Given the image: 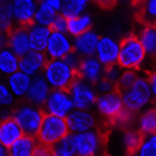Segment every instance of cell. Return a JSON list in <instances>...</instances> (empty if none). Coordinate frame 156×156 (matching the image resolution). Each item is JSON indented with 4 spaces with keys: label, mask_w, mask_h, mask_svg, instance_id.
I'll use <instances>...</instances> for the list:
<instances>
[{
    "label": "cell",
    "mask_w": 156,
    "mask_h": 156,
    "mask_svg": "<svg viewBox=\"0 0 156 156\" xmlns=\"http://www.w3.org/2000/svg\"><path fill=\"white\" fill-rule=\"evenodd\" d=\"M139 39H140L142 45H144L147 55H150L156 59V28L153 25L142 27V30L139 33Z\"/></svg>",
    "instance_id": "cell-28"
},
{
    "label": "cell",
    "mask_w": 156,
    "mask_h": 156,
    "mask_svg": "<svg viewBox=\"0 0 156 156\" xmlns=\"http://www.w3.org/2000/svg\"><path fill=\"white\" fill-rule=\"evenodd\" d=\"M50 61V58L47 56V53H44V51H28L25 56L20 58L19 61V70L27 73L28 76H33L39 72H44L47 62Z\"/></svg>",
    "instance_id": "cell-15"
},
{
    "label": "cell",
    "mask_w": 156,
    "mask_h": 156,
    "mask_svg": "<svg viewBox=\"0 0 156 156\" xmlns=\"http://www.w3.org/2000/svg\"><path fill=\"white\" fill-rule=\"evenodd\" d=\"M30 86H31L30 76L27 73L20 72V70L8 76V87L11 89V92L17 97H27Z\"/></svg>",
    "instance_id": "cell-22"
},
{
    "label": "cell",
    "mask_w": 156,
    "mask_h": 156,
    "mask_svg": "<svg viewBox=\"0 0 156 156\" xmlns=\"http://www.w3.org/2000/svg\"><path fill=\"white\" fill-rule=\"evenodd\" d=\"M134 156H136V154H134Z\"/></svg>",
    "instance_id": "cell-44"
},
{
    "label": "cell",
    "mask_w": 156,
    "mask_h": 156,
    "mask_svg": "<svg viewBox=\"0 0 156 156\" xmlns=\"http://www.w3.org/2000/svg\"><path fill=\"white\" fill-rule=\"evenodd\" d=\"M62 3L64 0H41L37 6L34 23L50 28V25L58 17V11H61Z\"/></svg>",
    "instance_id": "cell-16"
},
{
    "label": "cell",
    "mask_w": 156,
    "mask_h": 156,
    "mask_svg": "<svg viewBox=\"0 0 156 156\" xmlns=\"http://www.w3.org/2000/svg\"><path fill=\"white\" fill-rule=\"evenodd\" d=\"M78 72H80V78H83L87 83H94V84H97L105 76V67L98 61V58H94V56L83 58Z\"/></svg>",
    "instance_id": "cell-19"
},
{
    "label": "cell",
    "mask_w": 156,
    "mask_h": 156,
    "mask_svg": "<svg viewBox=\"0 0 156 156\" xmlns=\"http://www.w3.org/2000/svg\"><path fill=\"white\" fill-rule=\"evenodd\" d=\"M50 30L53 33H67L69 31V19H66L62 14H58V17L50 25Z\"/></svg>",
    "instance_id": "cell-35"
},
{
    "label": "cell",
    "mask_w": 156,
    "mask_h": 156,
    "mask_svg": "<svg viewBox=\"0 0 156 156\" xmlns=\"http://www.w3.org/2000/svg\"><path fill=\"white\" fill-rule=\"evenodd\" d=\"M154 109H156V103H154Z\"/></svg>",
    "instance_id": "cell-43"
},
{
    "label": "cell",
    "mask_w": 156,
    "mask_h": 156,
    "mask_svg": "<svg viewBox=\"0 0 156 156\" xmlns=\"http://www.w3.org/2000/svg\"><path fill=\"white\" fill-rule=\"evenodd\" d=\"M50 92H51V89H50L48 81L44 76H36L34 80H31L30 90H28V94H27L25 98H27V101L30 103V105L42 109L48 95H50Z\"/></svg>",
    "instance_id": "cell-17"
},
{
    "label": "cell",
    "mask_w": 156,
    "mask_h": 156,
    "mask_svg": "<svg viewBox=\"0 0 156 156\" xmlns=\"http://www.w3.org/2000/svg\"><path fill=\"white\" fill-rule=\"evenodd\" d=\"M142 142H144V134H142L139 129H133V128H126L125 133H123V145H125V150L128 153V156H134Z\"/></svg>",
    "instance_id": "cell-25"
},
{
    "label": "cell",
    "mask_w": 156,
    "mask_h": 156,
    "mask_svg": "<svg viewBox=\"0 0 156 156\" xmlns=\"http://www.w3.org/2000/svg\"><path fill=\"white\" fill-rule=\"evenodd\" d=\"M72 108H75L73 100H72V97L67 90L51 89V92H50V95L45 101L42 111L45 114H51V115H58V117L67 119L72 112Z\"/></svg>",
    "instance_id": "cell-8"
},
{
    "label": "cell",
    "mask_w": 156,
    "mask_h": 156,
    "mask_svg": "<svg viewBox=\"0 0 156 156\" xmlns=\"http://www.w3.org/2000/svg\"><path fill=\"white\" fill-rule=\"evenodd\" d=\"M120 51H119V62L117 66L125 70H137L142 67L145 61L147 51L142 45L137 34L131 33L120 39Z\"/></svg>",
    "instance_id": "cell-1"
},
{
    "label": "cell",
    "mask_w": 156,
    "mask_h": 156,
    "mask_svg": "<svg viewBox=\"0 0 156 156\" xmlns=\"http://www.w3.org/2000/svg\"><path fill=\"white\" fill-rule=\"evenodd\" d=\"M33 156H55L53 147H48V145H44V144H39L37 142V147H36Z\"/></svg>",
    "instance_id": "cell-37"
},
{
    "label": "cell",
    "mask_w": 156,
    "mask_h": 156,
    "mask_svg": "<svg viewBox=\"0 0 156 156\" xmlns=\"http://www.w3.org/2000/svg\"><path fill=\"white\" fill-rule=\"evenodd\" d=\"M19 61L20 58L16 53H12L8 47L2 48V51H0V70H2V73L12 75L19 72Z\"/></svg>",
    "instance_id": "cell-24"
},
{
    "label": "cell",
    "mask_w": 156,
    "mask_h": 156,
    "mask_svg": "<svg viewBox=\"0 0 156 156\" xmlns=\"http://www.w3.org/2000/svg\"><path fill=\"white\" fill-rule=\"evenodd\" d=\"M36 147H37V142L34 140V137L23 136L11 148H8V154L9 156H33Z\"/></svg>",
    "instance_id": "cell-26"
},
{
    "label": "cell",
    "mask_w": 156,
    "mask_h": 156,
    "mask_svg": "<svg viewBox=\"0 0 156 156\" xmlns=\"http://www.w3.org/2000/svg\"><path fill=\"white\" fill-rule=\"evenodd\" d=\"M147 80H148V83H150V87H151V94L156 97V67L154 69H150V70H147Z\"/></svg>",
    "instance_id": "cell-38"
},
{
    "label": "cell",
    "mask_w": 156,
    "mask_h": 156,
    "mask_svg": "<svg viewBox=\"0 0 156 156\" xmlns=\"http://www.w3.org/2000/svg\"><path fill=\"white\" fill-rule=\"evenodd\" d=\"M0 156H9V154H8V148L0 147Z\"/></svg>",
    "instance_id": "cell-41"
},
{
    "label": "cell",
    "mask_w": 156,
    "mask_h": 156,
    "mask_svg": "<svg viewBox=\"0 0 156 156\" xmlns=\"http://www.w3.org/2000/svg\"><path fill=\"white\" fill-rule=\"evenodd\" d=\"M151 95H153L151 87H150V83L147 80V76H139L137 81L122 94L125 108L133 114H136L142 106L147 105V103L150 101V98H151Z\"/></svg>",
    "instance_id": "cell-7"
},
{
    "label": "cell",
    "mask_w": 156,
    "mask_h": 156,
    "mask_svg": "<svg viewBox=\"0 0 156 156\" xmlns=\"http://www.w3.org/2000/svg\"><path fill=\"white\" fill-rule=\"evenodd\" d=\"M98 42H100L98 34L92 30H89L73 39V51H76L80 56H84V58L92 56L94 53H97Z\"/></svg>",
    "instance_id": "cell-20"
},
{
    "label": "cell",
    "mask_w": 156,
    "mask_h": 156,
    "mask_svg": "<svg viewBox=\"0 0 156 156\" xmlns=\"http://www.w3.org/2000/svg\"><path fill=\"white\" fill-rule=\"evenodd\" d=\"M90 25H92V17L89 14H81L78 17H73L69 20V34H72L73 37L80 36L86 31L90 30Z\"/></svg>",
    "instance_id": "cell-29"
},
{
    "label": "cell",
    "mask_w": 156,
    "mask_h": 156,
    "mask_svg": "<svg viewBox=\"0 0 156 156\" xmlns=\"http://www.w3.org/2000/svg\"><path fill=\"white\" fill-rule=\"evenodd\" d=\"M153 27H154V28H156V22H154V23H153Z\"/></svg>",
    "instance_id": "cell-42"
},
{
    "label": "cell",
    "mask_w": 156,
    "mask_h": 156,
    "mask_svg": "<svg viewBox=\"0 0 156 156\" xmlns=\"http://www.w3.org/2000/svg\"><path fill=\"white\" fill-rule=\"evenodd\" d=\"M69 133H70V129L67 125V119L44 112V120H42L41 129H39L36 139L39 144L55 147L58 142L66 139L69 136Z\"/></svg>",
    "instance_id": "cell-3"
},
{
    "label": "cell",
    "mask_w": 156,
    "mask_h": 156,
    "mask_svg": "<svg viewBox=\"0 0 156 156\" xmlns=\"http://www.w3.org/2000/svg\"><path fill=\"white\" fill-rule=\"evenodd\" d=\"M73 51V42L69 41L66 33H53L51 31L45 53L50 59H64Z\"/></svg>",
    "instance_id": "cell-13"
},
{
    "label": "cell",
    "mask_w": 156,
    "mask_h": 156,
    "mask_svg": "<svg viewBox=\"0 0 156 156\" xmlns=\"http://www.w3.org/2000/svg\"><path fill=\"white\" fill-rule=\"evenodd\" d=\"M0 28H2V36L8 34L12 28V19H14V14H12V5L9 0H2V6H0Z\"/></svg>",
    "instance_id": "cell-30"
},
{
    "label": "cell",
    "mask_w": 156,
    "mask_h": 156,
    "mask_svg": "<svg viewBox=\"0 0 156 156\" xmlns=\"http://www.w3.org/2000/svg\"><path fill=\"white\" fill-rule=\"evenodd\" d=\"M28 34H30L31 50H34V51H44V50H47L48 39H50V34H51V30L48 27H42V25L34 23V25L30 27Z\"/></svg>",
    "instance_id": "cell-21"
},
{
    "label": "cell",
    "mask_w": 156,
    "mask_h": 156,
    "mask_svg": "<svg viewBox=\"0 0 156 156\" xmlns=\"http://www.w3.org/2000/svg\"><path fill=\"white\" fill-rule=\"evenodd\" d=\"M11 117L20 125L25 136L37 137V133L44 120V111L37 106L30 105V103H22L12 109Z\"/></svg>",
    "instance_id": "cell-4"
},
{
    "label": "cell",
    "mask_w": 156,
    "mask_h": 156,
    "mask_svg": "<svg viewBox=\"0 0 156 156\" xmlns=\"http://www.w3.org/2000/svg\"><path fill=\"white\" fill-rule=\"evenodd\" d=\"M53 154L55 156H76L73 142H72V134H69L66 139H62L53 147Z\"/></svg>",
    "instance_id": "cell-33"
},
{
    "label": "cell",
    "mask_w": 156,
    "mask_h": 156,
    "mask_svg": "<svg viewBox=\"0 0 156 156\" xmlns=\"http://www.w3.org/2000/svg\"><path fill=\"white\" fill-rule=\"evenodd\" d=\"M44 78L53 89L67 90L80 78V73L73 70L64 59H50L44 69Z\"/></svg>",
    "instance_id": "cell-2"
},
{
    "label": "cell",
    "mask_w": 156,
    "mask_h": 156,
    "mask_svg": "<svg viewBox=\"0 0 156 156\" xmlns=\"http://www.w3.org/2000/svg\"><path fill=\"white\" fill-rule=\"evenodd\" d=\"M92 2H94L97 6L103 8V9H111V8H114V5H115L117 0H92Z\"/></svg>",
    "instance_id": "cell-39"
},
{
    "label": "cell",
    "mask_w": 156,
    "mask_h": 156,
    "mask_svg": "<svg viewBox=\"0 0 156 156\" xmlns=\"http://www.w3.org/2000/svg\"><path fill=\"white\" fill-rule=\"evenodd\" d=\"M95 106H97V111L100 112V115L105 119L106 125H115L117 120L125 112L123 97L119 90H111V92L98 95Z\"/></svg>",
    "instance_id": "cell-6"
},
{
    "label": "cell",
    "mask_w": 156,
    "mask_h": 156,
    "mask_svg": "<svg viewBox=\"0 0 156 156\" xmlns=\"http://www.w3.org/2000/svg\"><path fill=\"white\" fill-rule=\"evenodd\" d=\"M119 51H120V45L119 42H115L112 37H100V42L97 47V58L98 61L103 64L105 69L114 67L119 62Z\"/></svg>",
    "instance_id": "cell-12"
},
{
    "label": "cell",
    "mask_w": 156,
    "mask_h": 156,
    "mask_svg": "<svg viewBox=\"0 0 156 156\" xmlns=\"http://www.w3.org/2000/svg\"><path fill=\"white\" fill-rule=\"evenodd\" d=\"M67 125H69L70 133H73V134L92 131V129L98 128L97 119L94 117V114H90L89 111H81V109L70 112V115L67 117Z\"/></svg>",
    "instance_id": "cell-14"
},
{
    "label": "cell",
    "mask_w": 156,
    "mask_h": 156,
    "mask_svg": "<svg viewBox=\"0 0 156 156\" xmlns=\"http://www.w3.org/2000/svg\"><path fill=\"white\" fill-rule=\"evenodd\" d=\"M30 28H23V27H14L8 34L2 36V42L6 39V47L16 53L19 58L25 56L31 51V44H30V34H28Z\"/></svg>",
    "instance_id": "cell-10"
},
{
    "label": "cell",
    "mask_w": 156,
    "mask_h": 156,
    "mask_svg": "<svg viewBox=\"0 0 156 156\" xmlns=\"http://www.w3.org/2000/svg\"><path fill=\"white\" fill-rule=\"evenodd\" d=\"M0 101L3 106L12 105V95H11V89H8L3 83L0 84Z\"/></svg>",
    "instance_id": "cell-36"
},
{
    "label": "cell",
    "mask_w": 156,
    "mask_h": 156,
    "mask_svg": "<svg viewBox=\"0 0 156 156\" xmlns=\"http://www.w3.org/2000/svg\"><path fill=\"white\" fill-rule=\"evenodd\" d=\"M69 94L73 100V106L81 111H87L90 106H94L98 98L97 90L87 81H84L83 78H78L72 84V87L69 89Z\"/></svg>",
    "instance_id": "cell-9"
},
{
    "label": "cell",
    "mask_w": 156,
    "mask_h": 156,
    "mask_svg": "<svg viewBox=\"0 0 156 156\" xmlns=\"http://www.w3.org/2000/svg\"><path fill=\"white\" fill-rule=\"evenodd\" d=\"M122 2H126V3H129V5H133L134 8H137L142 2H144V0H122Z\"/></svg>",
    "instance_id": "cell-40"
},
{
    "label": "cell",
    "mask_w": 156,
    "mask_h": 156,
    "mask_svg": "<svg viewBox=\"0 0 156 156\" xmlns=\"http://www.w3.org/2000/svg\"><path fill=\"white\" fill-rule=\"evenodd\" d=\"M137 156H156V134L147 136L137 151Z\"/></svg>",
    "instance_id": "cell-34"
},
{
    "label": "cell",
    "mask_w": 156,
    "mask_h": 156,
    "mask_svg": "<svg viewBox=\"0 0 156 156\" xmlns=\"http://www.w3.org/2000/svg\"><path fill=\"white\" fill-rule=\"evenodd\" d=\"M12 5V14H14V20L17 22V27L30 28L34 25L36 12L39 3L36 0H11Z\"/></svg>",
    "instance_id": "cell-11"
},
{
    "label": "cell",
    "mask_w": 156,
    "mask_h": 156,
    "mask_svg": "<svg viewBox=\"0 0 156 156\" xmlns=\"http://www.w3.org/2000/svg\"><path fill=\"white\" fill-rule=\"evenodd\" d=\"M136 19L147 27L156 22V0H144L136 8Z\"/></svg>",
    "instance_id": "cell-23"
},
{
    "label": "cell",
    "mask_w": 156,
    "mask_h": 156,
    "mask_svg": "<svg viewBox=\"0 0 156 156\" xmlns=\"http://www.w3.org/2000/svg\"><path fill=\"white\" fill-rule=\"evenodd\" d=\"M137 129L144 136H154L156 134V109H148L142 112L137 119Z\"/></svg>",
    "instance_id": "cell-27"
},
{
    "label": "cell",
    "mask_w": 156,
    "mask_h": 156,
    "mask_svg": "<svg viewBox=\"0 0 156 156\" xmlns=\"http://www.w3.org/2000/svg\"><path fill=\"white\" fill-rule=\"evenodd\" d=\"M137 75H136V70H125L120 73L119 80L115 83V90H119L120 94H123L125 90H128L136 81H137Z\"/></svg>",
    "instance_id": "cell-32"
},
{
    "label": "cell",
    "mask_w": 156,
    "mask_h": 156,
    "mask_svg": "<svg viewBox=\"0 0 156 156\" xmlns=\"http://www.w3.org/2000/svg\"><path fill=\"white\" fill-rule=\"evenodd\" d=\"M87 2L89 0H64L62 8H61V14L69 20L81 16V12L86 8Z\"/></svg>",
    "instance_id": "cell-31"
},
{
    "label": "cell",
    "mask_w": 156,
    "mask_h": 156,
    "mask_svg": "<svg viewBox=\"0 0 156 156\" xmlns=\"http://www.w3.org/2000/svg\"><path fill=\"white\" fill-rule=\"evenodd\" d=\"M25 134L20 125L12 117H3L2 125H0V145L5 148H11Z\"/></svg>",
    "instance_id": "cell-18"
},
{
    "label": "cell",
    "mask_w": 156,
    "mask_h": 156,
    "mask_svg": "<svg viewBox=\"0 0 156 156\" xmlns=\"http://www.w3.org/2000/svg\"><path fill=\"white\" fill-rule=\"evenodd\" d=\"M108 136V131L105 128L98 126L92 131H84V133H76L72 134V142L76 156H97L103 147Z\"/></svg>",
    "instance_id": "cell-5"
}]
</instances>
